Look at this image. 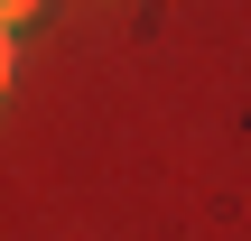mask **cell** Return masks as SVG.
Listing matches in <instances>:
<instances>
[{
    "instance_id": "obj_1",
    "label": "cell",
    "mask_w": 251,
    "mask_h": 241,
    "mask_svg": "<svg viewBox=\"0 0 251 241\" xmlns=\"http://www.w3.org/2000/svg\"><path fill=\"white\" fill-rule=\"evenodd\" d=\"M0 9H9V28H19V19H28V9H37V0H0Z\"/></svg>"
}]
</instances>
